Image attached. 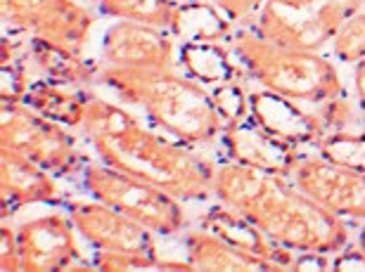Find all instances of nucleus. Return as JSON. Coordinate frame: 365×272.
Masks as SVG:
<instances>
[{"label":"nucleus","mask_w":365,"mask_h":272,"mask_svg":"<svg viewBox=\"0 0 365 272\" xmlns=\"http://www.w3.org/2000/svg\"><path fill=\"white\" fill-rule=\"evenodd\" d=\"M214 199L245 213L277 246L297 253H337L349 246L344 218L302 192L292 178L225 161L211 175Z\"/></svg>","instance_id":"1"},{"label":"nucleus","mask_w":365,"mask_h":272,"mask_svg":"<svg viewBox=\"0 0 365 272\" xmlns=\"http://www.w3.org/2000/svg\"><path fill=\"white\" fill-rule=\"evenodd\" d=\"M81 130L102 164L138 175L180 202H207L214 197L211 175L216 166L197 154L195 147L145 128L128 109L93 93Z\"/></svg>","instance_id":"2"},{"label":"nucleus","mask_w":365,"mask_h":272,"mask_svg":"<svg viewBox=\"0 0 365 272\" xmlns=\"http://www.w3.org/2000/svg\"><path fill=\"white\" fill-rule=\"evenodd\" d=\"M95 83L109 88L126 105L140 107L162 133L190 147L216 142L225 128L211 90L173 69H121L105 64L98 69Z\"/></svg>","instance_id":"3"},{"label":"nucleus","mask_w":365,"mask_h":272,"mask_svg":"<svg viewBox=\"0 0 365 272\" xmlns=\"http://www.w3.org/2000/svg\"><path fill=\"white\" fill-rule=\"evenodd\" d=\"M228 46L247 76L282 98L302 105H323L344 95L339 69L320 53L275 46L254 31L230 33Z\"/></svg>","instance_id":"4"},{"label":"nucleus","mask_w":365,"mask_h":272,"mask_svg":"<svg viewBox=\"0 0 365 272\" xmlns=\"http://www.w3.org/2000/svg\"><path fill=\"white\" fill-rule=\"evenodd\" d=\"M81 178L93 199L114 206L155 234L171 237L185 230L187 216L182 202L166 189L107 164H88Z\"/></svg>","instance_id":"5"},{"label":"nucleus","mask_w":365,"mask_h":272,"mask_svg":"<svg viewBox=\"0 0 365 272\" xmlns=\"http://www.w3.org/2000/svg\"><path fill=\"white\" fill-rule=\"evenodd\" d=\"M0 145L24 154L57 178H74L88 166L74 133L24 102H0Z\"/></svg>","instance_id":"6"},{"label":"nucleus","mask_w":365,"mask_h":272,"mask_svg":"<svg viewBox=\"0 0 365 272\" xmlns=\"http://www.w3.org/2000/svg\"><path fill=\"white\" fill-rule=\"evenodd\" d=\"M365 7V0H268L254 33L275 46L320 53L339 26Z\"/></svg>","instance_id":"7"},{"label":"nucleus","mask_w":365,"mask_h":272,"mask_svg":"<svg viewBox=\"0 0 365 272\" xmlns=\"http://www.w3.org/2000/svg\"><path fill=\"white\" fill-rule=\"evenodd\" d=\"M5 28L31 33L83 53L95 14L76 0H0Z\"/></svg>","instance_id":"8"},{"label":"nucleus","mask_w":365,"mask_h":272,"mask_svg":"<svg viewBox=\"0 0 365 272\" xmlns=\"http://www.w3.org/2000/svg\"><path fill=\"white\" fill-rule=\"evenodd\" d=\"M292 182L334 216L359 223L365 220V173L339 161L304 157L292 173Z\"/></svg>","instance_id":"9"},{"label":"nucleus","mask_w":365,"mask_h":272,"mask_svg":"<svg viewBox=\"0 0 365 272\" xmlns=\"http://www.w3.org/2000/svg\"><path fill=\"white\" fill-rule=\"evenodd\" d=\"M67 216L76 232L88 241L95 251H130L157 253L155 232L135 223L126 213L100 199H76L67 204Z\"/></svg>","instance_id":"10"},{"label":"nucleus","mask_w":365,"mask_h":272,"mask_svg":"<svg viewBox=\"0 0 365 272\" xmlns=\"http://www.w3.org/2000/svg\"><path fill=\"white\" fill-rule=\"evenodd\" d=\"M76 234L71 218L60 213L21 223L17 227L21 272H60L76 268V261H81Z\"/></svg>","instance_id":"11"},{"label":"nucleus","mask_w":365,"mask_h":272,"mask_svg":"<svg viewBox=\"0 0 365 272\" xmlns=\"http://www.w3.org/2000/svg\"><path fill=\"white\" fill-rule=\"evenodd\" d=\"M221 142L225 154H228V161L282 175V178H292L299 161L304 159L297 145L273 135L252 114L240 121L225 123Z\"/></svg>","instance_id":"12"},{"label":"nucleus","mask_w":365,"mask_h":272,"mask_svg":"<svg viewBox=\"0 0 365 272\" xmlns=\"http://www.w3.org/2000/svg\"><path fill=\"white\" fill-rule=\"evenodd\" d=\"M102 60L109 67L121 69H173V36H169V28L119 19L102 38Z\"/></svg>","instance_id":"13"},{"label":"nucleus","mask_w":365,"mask_h":272,"mask_svg":"<svg viewBox=\"0 0 365 272\" xmlns=\"http://www.w3.org/2000/svg\"><path fill=\"white\" fill-rule=\"evenodd\" d=\"M55 178L57 175L34 164L24 154L0 147V213L3 218L31 204H62L64 194Z\"/></svg>","instance_id":"14"},{"label":"nucleus","mask_w":365,"mask_h":272,"mask_svg":"<svg viewBox=\"0 0 365 272\" xmlns=\"http://www.w3.org/2000/svg\"><path fill=\"white\" fill-rule=\"evenodd\" d=\"M250 112L266 130L297 147L318 145L327 135L320 114L306 112L302 102L282 98L266 88L250 93Z\"/></svg>","instance_id":"15"},{"label":"nucleus","mask_w":365,"mask_h":272,"mask_svg":"<svg viewBox=\"0 0 365 272\" xmlns=\"http://www.w3.org/2000/svg\"><path fill=\"white\" fill-rule=\"evenodd\" d=\"M200 227L211 234H216V237H221L223 241H228L232 246L245 249V251L257 253V256H264V258L273 261L280 270H297V258H299L297 251L273 244L245 213H240L237 209H232L228 204L218 202L214 206H209L207 213H202Z\"/></svg>","instance_id":"16"},{"label":"nucleus","mask_w":365,"mask_h":272,"mask_svg":"<svg viewBox=\"0 0 365 272\" xmlns=\"http://www.w3.org/2000/svg\"><path fill=\"white\" fill-rule=\"evenodd\" d=\"M185 251L187 263L200 272H280L273 261L232 246L202 227L185 234Z\"/></svg>","instance_id":"17"},{"label":"nucleus","mask_w":365,"mask_h":272,"mask_svg":"<svg viewBox=\"0 0 365 272\" xmlns=\"http://www.w3.org/2000/svg\"><path fill=\"white\" fill-rule=\"evenodd\" d=\"M91 98H93V93L88 88L60 83V80H53V78H43V80H34V83L29 85V90L21 102L36 109L38 114L48 116V119L62 123V126L81 130Z\"/></svg>","instance_id":"18"},{"label":"nucleus","mask_w":365,"mask_h":272,"mask_svg":"<svg viewBox=\"0 0 365 272\" xmlns=\"http://www.w3.org/2000/svg\"><path fill=\"white\" fill-rule=\"evenodd\" d=\"M180 64L190 76L204 88H216L228 80H242L247 76L245 67L240 64L230 46H223V41L207 43H182Z\"/></svg>","instance_id":"19"},{"label":"nucleus","mask_w":365,"mask_h":272,"mask_svg":"<svg viewBox=\"0 0 365 272\" xmlns=\"http://www.w3.org/2000/svg\"><path fill=\"white\" fill-rule=\"evenodd\" d=\"M26 53L31 64H36V69H41L48 78L60 80V83L88 88L98 80V67L86 62L83 53L64 48L60 43L31 36L26 43Z\"/></svg>","instance_id":"20"},{"label":"nucleus","mask_w":365,"mask_h":272,"mask_svg":"<svg viewBox=\"0 0 365 272\" xmlns=\"http://www.w3.org/2000/svg\"><path fill=\"white\" fill-rule=\"evenodd\" d=\"M169 31L182 43L228 41L232 33V21L218 10L216 3L190 0V3H178Z\"/></svg>","instance_id":"21"},{"label":"nucleus","mask_w":365,"mask_h":272,"mask_svg":"<svg viewBox=\"0 0 365 272\" xmlns=\"http://www.w3.org/2000/svg\"><path fill=\"white\" fill-rule=\"evenodd\" d=\"M98 10L112 19L171 28L178 3L176 0H98Z\"/></svg>","instance_id":"22"},{"label":"nucleus","mask_w":365,"mask_h":272,"mask_svg":"<svg viewBox=\"0 0 365 272\" xmlns=\"http://www.w3.org/2000/svg\"><path fill=\"white\" fill-rule=\"evenodd\" d=\"M316 147L323 157L359 168L365 173V130H359V133H354V130L327 133Z\"/></svg>","instance_id":"23"},{"label":"nucleus","mask_w":365,"mask_h":272,"mask_svg":"<svg viewBox=\"0 0 365 272\" xmlns=\"http://www.w3.org/2000/svg\"><path fill=\"white\" fill-rule=\"evenodd\" d=\"M332 53L346 64H359L365 60V10L351 14L332 38Z\"/></svg>","instance_id":"24"},{"label":"nucleus","mask_w":365,"mask_h":272,"mask_svg":"<svg viewBox=\"0 0 365 272\" xmlns=\"http://www.w3.org/2000/svg\"><path fill=\"white\" fill-rule=\"evenodd\" d=\"M245 80H228V83H221L216 88H211V95H214V102H216V109L218 114L223 116L225 123H232V121H240L245 116H250V93L245 85Z\"/></svg>","instance_id":"25"},{"label":"nucleus","mask_w":365,"mask_h":272,"mask_svg":"<svg viewBox=\"0 0 365 272\" xmlns=\"http://www.w3.org/2000/svg\"><path fill=\"white\" fill-rule=\"evenodd\" d=\"M323 107L320 109V119H323L327 133H337V130H349V126L356 121V114H354V107L349 105L344 100V95L341 98H334V100H327L323 102Z\"/></svg>","instance_id":"26"},{"label":"nucleus","mask_w":365,"mask_h":272,"mask_svg":"<svg viewBox=\"0 0 365 272\" xmlns=\"http://www.w3.org/2000/svg\"><path fill=\"white\" fill-rule=\"evenodd\" d=\"M214 3L232 24H242L247 19L259 17L268 0H214Z\"/></svg>","instance_id":"27"},{"label":"nucleus","mask_w":365,"mask_h":272,"mask_svg":"<svg viewBox=\"0 0 365 272\" xmlns=\"http://www.w3.org/2000/svg\"><path fill=\"white\" fill-rule=\"evenodd\" d=\"M0 270L3 272H21L17 230H12L7 223H3V230H0Z\"/></svg>","instance_id":"28"},{"label":"nucleus","mask_w":365,"mask_h":272,"mask_svg":"<svg viewBox=\"0 0 365 272\" xmlns=\"http://www.w3.org/2000/svg\"><path fill=\"white\" fill-rule=\"evenodd\" d=\"M334 270H365V256L359 246L356 249H341L334 256V263H332Z\"/></svg>","instance_id":"29"},{"label":"nucleus","mask_w":365,"mask_h":272,"mask_svg":"<svg viewBox=\"0 0 365 272\" xmlns=\"http://www.w3.org/2000/svg\"><path fill=\"white\" fill-rule=\"evenodd\" d=\"M354 90H356V100H359V112L365 119V60L356 64L354 69Z\"/></svg>","instance_id":"30"},{"label":"nucleus","mask_w":365,"mask_h":272,"mask_svg":"<svg viewBox=\"0 0 365 272\" xmlns=\"http://www.w3.org/2000/svg\"><path fill=\"white\" fill-rule=\"evenodd\" d=\"M359 249H361V251H363V256H365V223H363L361 232H359Z\"/></svg>","instance_id":"31"}]
</instances>
